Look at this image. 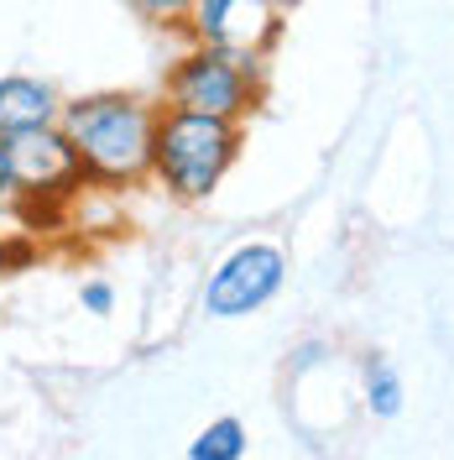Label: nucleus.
<instances>
[{"instance_id": "nucleus-5", "label": "nucleus", "mask_w": 454, "mask_h": 460, "mask_svg": "<svg viewBox=\"0 0 454 460\" xmlns=\"http://www.w3.org/2000/svg\"><path fill=\"white\" fill-rule=\"evenodd\" d=\"M283 16L287 11L272 5V0H199L188 11V22H183V37L266 68V58L283 42V27H287Z\"/></svg>"}, {"instance_id": "nucleus-7", "label": "nucleus", "mask_w": 454, "mask_h": 460, "mask_svg": "<svg viewBox=\"0 0 454 460\" xmlns=\"http://www.w3.org/2000/svg\"><path fill=\"white\" fill-rule=\"evenodd\" d=\"M57 115H63V100H57L53 84H42L31 74H5L0 79V142L37 131V126H53Z\"/></svg>"}, {"instance_id": "nucleus-3", "label": "nucleus", "mask_w": 454, "mask_h": 460, "mask_svg": "<svg viewBox=\"0 0 454 460\" xmlns=\"http://www.w3.org/2000/svg\"><path fill=\"white\" fill-rule=\"evenodd\" d=\"M5 157H11V183H16V215L27 230H42V220L57 226L89 194L74 142L63 137L57 120L22 131V137H5Z\"/></svg>"}, {"instance_id": "nucleus-11", "label": "nucleus", "mask_w": 454, "mask_h": 460, "mask_svg": "<svg viewBox=\"0 0 454 460\" xmlns=\"http://www.w3.org/2000/svg\"><path fill=\"white\" fill-rule=\"evenodd\" d=\"M79 304H84V314H115V288L105 278H89L79 288Z\"/></svg>"}, {"instance_id": "nucleus-10", "label": "nucleus", "mask_w": 454, "mask_h": 460, "mask_svg": "<svg viewBox=\"0 0 454 460\" xmlns=\"http://www.w3.org/2000/svg\"><path fill=\"white\" fill-rule=\"evenodd\" d=\"M136 11H142L152 27H172V31H183V22H188V11L199 5V0H131Z\"/></svg>"}, {"instance_id": "nucleus-2", "label": "nucleus", "mask_w": 454, "mask_h": 460, "mask_svg": "<svg viewBox=\"0 0 454 460\" xmlns=\"http://www.w3.org/2000/svg\"><path fill=\"white\" fill-rule=\"evenodd\" d=\"M246 146V120L162 105L152 131V183L178 204H204Z\"/></svg>"}, {"instance_id": "nucleus-6", "label": "nucleus", "mask_w": 454, "mask_h": 460, "mask_svg": "<svg viewBox=\"0 0 454 460\" xmlns=\"http://www.w3.org/2000/svg\"><path fill=\"white\" fill-rule=\"evenodd\" d=\"M287 283V252L272 241H246L204 283V314L209 319H251L256 309H266Z\"/></svg>"}, {"instance_id": "nucleus-1", "label": "nucleus", "mask_w": 454, "mask_h": 460, "mask_svg": "<svg viewBox=\"0 0 454 460\" xmlns=\"http://www.w3.org/2000/svg\"><path fill=\"white\" fill-rule=\"evenodd\" d=\"M157 100L131 89H100L63 100V137L74 142V157L84 168L94 194H126L152 183V131H157Z\"/></svg>"}, {"instance_id": "nucleus-4", "label": "nucleus", "mask_w": 454, "mask_h": 460, "mask_svg": "<svg viewBox=\"0 0 454 460\" xmlns=\"http://www.w3.org/2000/svg\"><path fill=\"white\" fill-rule=\"evenodd\" d=\"M261 100H266V68L230 58L220 48H204V42H188L162 74V105H178V111L251 120Z\"/></svg>"}, {"instance_id": "nucleus-8", "label": "nucleus", "mask_w": 454, "mask_h": 460, "mask_svg": "<svg viewBox=\"0 0 454 460\" xmlns=\"http://www.w3.org/2000/svg\"><path fill=\"white\" fill-rule=\"evenodd\" d=\"M251 450V434L240 419H214V424H204L199 439L188 445V456L194 460H246Z\"/></svg>"}, {"instance_id": "nucleus-13", "label": "nucleus", "mask_w": 454, "mask_h": 460, "mask_svg": "<svg viewBox=\"0 0 454 460\" xmlns=\"http://www.w3.org/2000/svg\"><path fill=\"white\" fill-rule=\"evenodd\" d=\"M272 5H283V11H292V5H298V0H272Z\"/></svg>"}, {"instance_id": "nucleus-9", "label": "nucleus", "mask_w": 454, "mask_h": 460, "mask_svg": "<svg viewBox=\"0 0 454 460\" xmlns=\"http://www.w3.org/2000/svg\"><path fill=\"white\" fill-rule=\"evenodd\" d=\"M402 402H407V387H402L397 367L381 356H366V408L376 419H397Z\"/></svg>"}, {"instance_id": "nucleus-12", "label": "nucleus", "mask_w": 454, "mask_h": 460, "mask_svg": "<svg viewBox=\"0 0 454 460\" xmlns=\"http://www.w3.org/2000/svg\"><path fill=\"white\" fill-rule=\"evenodd\" d=\"M0 215H16V183H11V157H5V142H0ZM22 220V215H16Z\"/></svg>"}]
</instances>
